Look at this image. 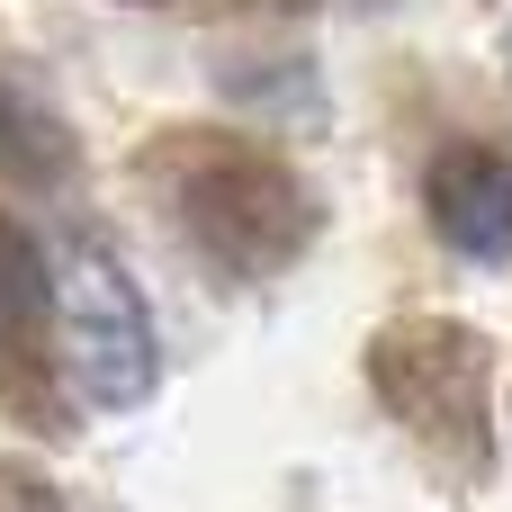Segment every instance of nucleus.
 Returning a JSON list of instances; mask_svg holds the SVG:
<instances>
[{
    "mask_svg": "<svg viewBox=\"0 0 512 512\" xmlns=\"http://www.w3.org/2000/svg\"><path fill=\"white\" fill-rule=\"evenodd\" d=\"M144 180H153L162 216H171L225 279H270V270H288V261L315 243V198H306V180H297L279 153L225 135V126H189V135L144 144Z\"/></svg>",
    "mask_w": 512,
    "mask_h": 512,
    "instance_id": "obj_1",
    "label": "nucleus"
},
{
    "mask_svg": "<svg viewBox=\"0 0 512 512\" xmlns=\"http://www.w3.org/2000/svg\"><path fill=\"white\" fill-rule=\"evenodd\" d=\"M369 387L378 405L450 468L486 477L495 468V351L459 315H405L369 342Z\"/></svg>",
    "mask_w": 512,
    "mask_h": 512,
    "instance_id": "obj_2",
    "label": "nucleus"
},
{
    "mask_svg": "<svg viewBox=\"0 0 512 512\" xmlns=\"http://www.w3.org/2000/svg\"><path fill=\"white\" fill-rule=\"evenodd\" d=\"M54 333H63V360H72V387L108 414L144 405L153 378H162V351H153V315H144V288L135 270L117 261V243L81 234L63 252V279H54Z\"/></svg>",
    "mask_w": 512,
    "mask_h": 512,
    "instance_id": "obj_3",
    "label": "nucleus"
},
{
    "mask_svg": "<svg viewBox=\"0 0 512 512\" xmlns=\"http://www.w3.org/2000/svg\"><path fill=\"white\" fill-rule=\"evenodd\" d=\"M423 207L459 261H512V162L495 144H450L423 180Z\"/></svg>",
    "mask_w": 512,
    "mask_h": 512,
    "instance_id": "obj_4",
    "label": "nucleus"
},
{
    "mask_svg": "<svg viewBox=\"0 0 512 512\" xmlns=\"http://www.w3.org/2000/svg\"><path fill=\"white\" fill-rule=\"evenodd\" d=\"M72 171H81L72 126H63L36 90L0 81V180H9V189H63Z\"/></svg>",
    "mask_w": 512,
    "mask_h": 512,
    "instance_id": "obj_5",
    "label": "nucleus"
},
{
    "mask_svg": "<svg viewBox=\"0 0 512 512\" xmlns=\"http://www.w3.org/2000/svg\"><path fill=\"white\" fill-rule=\"evenodd\" d=\"M54 324V270H45V243L0 216V378H18V360L45 342Z\"/></svg>",
    "mask_w": 512,
    "mask_h": 512,
    "instance_id": "obj_6",
    "label": "nucleus"
},
{
    "mask_svg": "<svg viewBox=\"0 0 512 512\" xmlns=\"http://www.w3.org/2000/svg\"><path fill=\"white\" fill-rule=\"evenodd\" d=\"M0 512H72V504H63V486H54L45 468H27V459H0Z\"/></svg>",
    "mask_w": 512,
    "mask_h": 512,
    "instance_id": "obj_7",
    "label": "nucleus"
},
{
    "mask_svg": "<svg viewBox=\"0 0 512 512\" xmlns=\"http://www.w3.org/2000/svg\"><path fill=\"white\" fill-rule=\"evenodd\" d=\"M270 9H306V0H270Z\"/></svg>",
    "mask_w": 512,
    "mask_h": 512,
    "instance_id": "obj_8",
    "label": "nucleus"
}]
</instances>
